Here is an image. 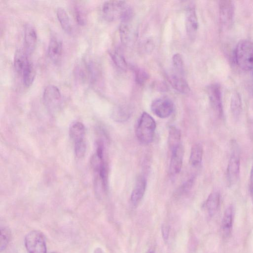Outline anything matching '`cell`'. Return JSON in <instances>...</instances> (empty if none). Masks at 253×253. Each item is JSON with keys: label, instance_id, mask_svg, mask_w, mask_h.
I'll use <instances>...</instances> for the list:
<instances>
[{"label": "cell", "instance_id": "34", "mask_svg": "<svg viewBox=\"0 0 253 253\" xmlns=\"http://www.w3.org/2000/svg\"><path fill=\"white\" fill-rule=\"evenodd\" d=\"M193 178H191L188 181H187L186 183H185L181 187L180 190V192L185 193L186 192L187 190L190 189L193 183Z\"/></svg>", "mask_w": 253, "mask_h": 253}, {"label": "cell", "instance_id": "24", "mask_svg": "<svg viewBox=\"0 0 253 253\" xmlns=\"http://www.w3.org/2000/svg\"><path fill=\"white\" fill-rule=\"evenodd\" d=\"M131 115L129 108L123 106L115 107L112 112V118L116 122H123L127 121Z\"/></svg>", "mask_w": 253, "mask_h": 253}, {"label": "cell", "instance_id": "33", "mask_svg": "<svg viewBox=\"0 0 253 253\" xmlns=\"http://www.w3.org/2000/svg\"><path fill=\"white\" fill-rule=\"evenodd\" d=\"M249 190L253 204V164L252 165L249 178Z\"/></svg>", "mask_w": 253, "mask_h": 253}, {"label": "cell", "instance_id": "32", "mask_svg": "<svg viewBox=\"0 0 253 253\" xmlns=\"http://www.w3.org/2000/svg\"><path fill=\"white\" fill-rule=\"evenodd\" d=\"M169 226L164 223L162 224L161 227V232L163 240L165 242H167L169 239Z\"/></svg>", "mask_w": 253, "mask_h": 253}, {"label": "cell", "instance_id": "3", "mask_svg": "<svg viewBox=\"0 0 253 253\" xmlns=\"http://www.w3.org/2000/svg\"><path fill=\"white\" fill-rule=\"evenodd\" d=\"M154 119L146 112H143L137 123L136 128V136L142 143L148 144L151 143L154 136L156 129Z\"/></svg>", "mask_w": 253, "mask_h": 253}, {"label": "cell", "instance_id": "2", "mask_svg": "<svg viewBox=\"0 0 253 253\" xmlns=\"http://www.w3.org/2000/svg\"><path fill=\"white\" fill-rule=\"evenodd\" d=\"M235 59L238 66L245 71L253 68V42L248 39L240 40L235 49Z\"/></svg>", "mask_w": 253, "mask_h": 253}, {"label": "cell", "instance_id": "19", "mask_svg": "<svg viewBox=\"0 0 253 253\" xmlns=\"http://www.w3.org/2000/svg\"><path fill=\"white\" fill-rule=\"evenodd\" d=\"M220 203V195L218 192H213L208 196L205 203L209 214L212 216L217 211Z\"/></svg>", "mask_w": 253, "mask_h": 253}, {"label": "cell", "instance_id": "9", "mask_svg": "<svg viewBox=\"0 0 253 253\" xmlns=\"http://www.w3.org/2000/svg\"><path fill=\"white\" fill-rule=\"evenodd\" d=\"M207 92L211 104L219 117L223 115L222 95L219 85L217 84H212L207 88Z\"/></svg>", "mask_w": 253, "mask_h": 253}, {"label": "cell", "instance_id": "36", "mask_svg": "<svg viewBox=\"0 0 253 253\" xmlns=\"http://www.w3.org/2000/svg\"><path fill=\"white\" fill-rule=\"evenodd\" d=\"M147 253H155V252L153 249H150L148 250Z\"/></svg>", "mask_w": 253, "mask_h": 253}, {"label": "cell", "instance_id": "20", "mask_svg": "<svg viewBox=\"0 0 253 253\" xmlns=\"http://www.w3.org/2000/svg\"><path fill=\"white\" fill-rule=\"evenodd\" d=\"M56 15L62 29L67 34H71L73 31V28L70 18L66 10L62 7H59L57 9Z\"/></svg>", "mask_w": 253, "mask_h": 253}, {"label": "cell", "instance_id": "26", "mask_svg": "<svg viewBox=\"0 0 253 253\" xmlns=\"http://www.w3.org/2000/svg\"><path fill=\"white\" fill-rule=\"evenodd\" d=\"M74 13L77 23L84 26L87 23V12L84 7L81 4H76L74 6Z\"/></svg>", "mask_w": 253, "mask_h": 253}, {"label": "cell", "instance_id": "6", "mask_svg": "<svg viewBox=\"0 0 253 253\" xmlns=\"http://www.w3.org/2000/svg\"><path fill=\"white\" fill-rule=\"evenodd\" d=\"M43 101L50 113H56L59 110L62 103V95L59 88L54 85H47L43 91Z\"/></svg>", "mask_w": 253, "mask_h": 253}, {"label": "cell", "instance_id": "23", "mask_svg": "<svg viewBox=\"0 0 253 253\" xmlns=\"http://www.w3.org/2000/svg\"><path fill=\"white\" fill-rule=\"evenodd\" d=\"M203 148L200 143L195 144L191 148L189 158V163L193 167L199 165L202 161Z\"/></svg>", "mask_w": 253, "mask_h": 253}, {"label": "cell", "instance_id": "35", "mask_svg": "<svg viewBox=\"0 0 253 253\" xmlns=\"http://www.w3.org/2000/svg\"><path fill=\"white\" fill-rule=\"evenodd\" d=\"M94 253H103V252L101 248H97L94 250Z\"/></svg>", "mask_w": 253, "mask_h": 253}, {"label": "cell", "instance_id": "31", "mask_svg": "<svg viewBox=\"0 0 253 253\" xmlns=\"http://www.w3.org/2000/svg\"><path fill=\"white\" fill-rule=\"evenodd\" d=\"M148 79L149 75L144 70L139 69L136 71L135 80L139 85L144 84Z\"/></svg>", "mask_w": 253, "mask_h": 253}, {"label": "cell", "instance_id": "17", "mask_svg": "<svg viewBox=\"0 0 253 253\" xmlns=\"http://www.w3.org/2000/svg\"><path fill=\"white\" fill-rule=\"evenodd\" d=\"M28 55L26 51L22 49H17L15 52L13 65L15 71L19 75H21L24 68L30 61Z\"/></svg>", "mask_w": 253, "mask_h": 253}, {"label": "cell", "instance_id": "11", "mask_svg": "<svg viewBox=\"0 0 253 253\" xmlns=\"http://www.w3.org/2000/svg\"><path fill=\"white\" fill-rule=\"evenodd\" d=\"M63 52V44L61 40L57 37L52 36L49 42L47 54L50 59L54 63L60 60Z\"/></svg>", "mask_w": 253, "mask_h": 253}, {"label": "cell", "instance_id": "4", "mask_svg": "<svg viewBox=\"0 0 253 253\" xmlns=\"http://www.w3.org/2000/svg\"><path fill=\"white\" fill-rule=\"evenodd\" d=\"M69 134L74 143V151L78 158L83 157L86 151L85 128L81 122H76L70 127Z\"/></svg>", "mask_w": 253, "mask_h": 253}, {"label": "cell", "instance_id": "16", "mask_svg": "<svg viewBox=\"0 0 253 253\" xmlns=\"http://www.w3.org/2000/svg\"><path fill=\"white\" fill-rule=\"evenodd\" d=\"M146 187V180L145 178H138L130 196L131 202L133 205H137L141 200L145 193Z\"/></svg>", "mask_w": 253, "mask_h": 253}, {"label": "cell", "instance_id": "30", "mask_svg": "<svg viewBox=\"0 0 253 253\" xmlns=\"http://www.w3.org/2000/svg\"><path fill=\"white\" fill-rule=\"evenodd\" d=\"M172 62L175 70L178 75H182L183 72V62L181 55L176 53L172 57Z\"/></svg>", "mask_w": 253, "mask_h": 253}, {"label": "cell", "instance_id": "29", "mask_svg": "<svg viewBox=\"0 0 253 253\" xmlns=\"http://www.w3.org/2000/svg\"><path fill=\"white\" fill-rule=\"evenodd\" d=\"M10 230L6 227H1L0 234V250L4 251L7 247L10 239Z\"/></svg>", "mask_w": 253, "mask_h": 253}, {"label": "cell", "instance_id": "27", "mask_svg": "<svg viewBox=\"0 0 253 253\" xmlns=\"http://www.w3.org/2000/svg\"><path fill=\"white\" fill-rule=\"evenodd\" d=\"M231 110L234 117L237 118L242 110V102L240 96L238 93L233 94L231 98Z\"/></svg>", "mask_w": 253, "mask_h": 253}, {"label": "cell", "instance_id": "21", "mask_svg": "<svg viewBox=\"0 0 253 253\" xmlns=\"http://www.w3.org/2000/svg\"><path fill=\"white\" fill-rule=\"evenodd\" d=\"M180 140V130L175 126H170L168 136V145L171 151L181 145Z\"/></svg>", "mask_w": 253, "mask_h": 253}, {"label": "cell", "instance_id": "22", "mask_svg": "<svg viewBox=\"0 0 253 253\" xmlns=\"http://www.w3.org/2000/svg\"><path fill=\"white\" fill-rule=\"evenodd\" d=\"M129 21L122 22L120 27V34L122 42L125 44L130 42L133 37V32Z\"/></svg>", "mask_w": 253, "mask_h": 253}, {"label": "cell", "instance_id": "10", "mask_svg": "<svg viewBox=\"0 0 253 253\" xmlns=\"http://www.w3.org/2000/svg\"><path fill=\"white\" fill-rule=\"evenodd\" d=\"M24 41V50L28 55H30L35 50L37 42L36 30L30 24H26L25 26Z\"/></svg>", "mask_w": 253, "mask_h": 253}, {"label": "cell", "instance_id": "18", "mask_svg": "<svg viewBox=\"0 0 253 253\" xmlns=\"http://www.w3.org/2000/svg\"><path fill=\"white\" fill-rule=\"evenodd\" d=\"M169 82L172 87L182 93H188L190 91V87L186 81L180 75L173 74L169 78Z\"/></svg>", "mask_w": 253, "mask_h": 253}, {"label": "cell", "instance_id": "5", "mask_svg": "<svg viewBox=\"0 0 253 253\" xmlns=\"http://www.w3.org/2000/svg\"><path fill=\"white\" fill-rule=\"evenodd\" d=\"M24 244L28 253H46V245L43 234L33 230L25 237Z\"/></svg>", "mask_w": 253, "mask_h": 253}, {"label": "cell", "instance_id": "37", "mask_svg": "<svg viewBox=\"0 0 253 253\" xmlns=\"http://www.w3.org/2000/svg\"><path fill=\"white\" fill-rule=\"evenodd\" d=\"M57 253L56 252H52V253Z\"/></svg>", "mask_w": 253, "mask_h": 253}, {"label": "cell", "instance_id": "14", "mask_svg": "<svg viewBox=\"0 0 253 253\" xmlns=\"http://www.w3.org/2000/svg\"><path fill=\"white\" fill-rule=\"evenodd\" d=\"M234 217V208L231 205L229 206L225 210L221 220V230L224 238L230 237L233 227Z\"/></svg>", "mask_w": 253, "mask_h": 253}, {"label": "cell", "instance_id": "12", "mask_svg": "<svg viewBox=\"0 0 253 253\" xmlns=\"http://www.w3.org/2000/svg\"><path fill=\"white\" fill-rule=\"evenodd\" d=\"M183 155V148L181 144L171 151L169 167L171 174H176L180 171L182 166Z\"/></svg>", "mask_w": 253, "mask_h": 253}, {"label": "cell", "instance_id": "13", "mask_svg": "<svg viewBox=\"0 0 253 253\" xmlns=\"http://www.w3.org/2000/svg\"><path fill=\"white\" fill-rule=\"evenodd\" d=\"M185 15L186 31L189 36L192 38L195 36L198 28V21L194 6L190 5L187 8Z\"/></svg>", "mask_w": 253, "mask_h": 253}, {"label": "cell", "instance_id": "1", "mask_svg": "<svg viewBox=\"0 0 253 253\" xmlns=\"http://www.w3.org/2000/svg\"><path fill=\"white\" fill-rule=\"evenodd\" d=\"M102 12L104 19L109 22L121 19L122 22L130 21L132 11L126 1L108 0L102 6Z\"/></svg>", "mask_w": 253, "mask_h": 253}, {"label": "cell", "instance_id": "25", "mask_svg": "<svg viewBox=\"0 0 253 253\" xmlns=\"http://www.w3.org/2000/svg\"><path fill=\"white\" fill-rule=\"evenodd\" d=\"M23 83L26 87H29L33 84L36 75L33 64L31 61L26 66L21 74Z\"/></svg>", "mask_w": 253, "mask_h": 253}, {"label": "cell", "instance_id": "7", "mask_svg": "<svg viewBox=\"0 0 253 253\" xmlns=\"http://www.w3.org/2000/svg\"><path fill=\"white\" fill-rule=\"evenodd\" d=\"M240 155L239 151L234 149L231 152L226 169V178L229 186L237 182L240 173Z\"/></svg>", "mask_w": 253, "mask_h": 253}, {"label": "cell", "instance_id": "15", "mask_svg": "<svg viewBox=\"0 0 253 253\" xmlns=\"http://www.w3.org/2000/svg\"><path fill=\"white\" fill-rule=\"evenodd\" d=\"M234 6L230 0H222L219 2V16L221 22L228 24L233 19Z\"/></svg>", "mask_w": 253, "mask_h": 253}, {"label": "cell", "instance_id": "28", "mask_svg": "<svg viewBox=\"0 0 253 253\" xmlns=\"http://www.w3.org/2000/svg\"><path fill=\"white\" fill-rule=\"evenodd\" d=\"M111 56L116 65L123 70H126L127 68V63L123 55L118 50L112 51Z\"/></svg>", "mask_w": 253, "mask_h": 253}, {"label": "cell", "instance_id": "8", "mask_svg": "<svg viewBox=\"0 0 253 253\" xmlns=\"http://www.w3.org/2000/svg\"><path fill=\"white\" fill-rule=\"evenodd\" d=\"M151 109L153 113L161 118L169 117L172 113L174 105L172 101L167 97L155 99L151 104Z\"/></svg>", "mask_w": 253, "mask_h": 253}]
</instances>
